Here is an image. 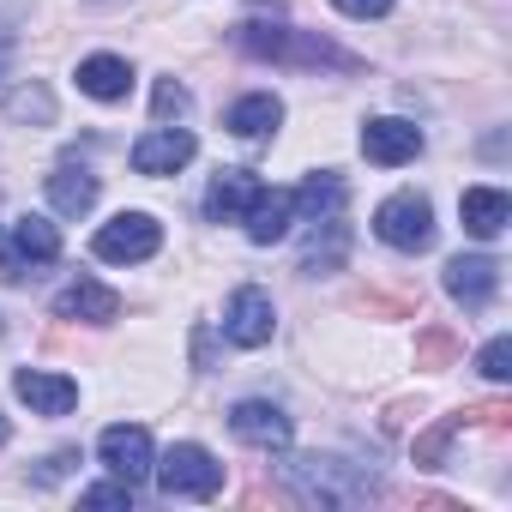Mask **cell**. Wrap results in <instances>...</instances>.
<instances>
[{
	"instance_id": "obj_1",
	"label": "cell",
	"mask_w": 512,
	"mask_h": 512,
	"mask_svg": "<svg viewBox=\"0 0 512 512\" xmlns=\"http://www.w3.org/2000/svg\"><path fill=\"white\" fill-rule=\"evenodd\" d=\"M284 476H290L302 506H368L380 494L368 464H350V458H332V452H302V458L284 464Z\"/></svg>"
},
{
	"instance_id": "obj_2",
	"label": "cell",
	"mask_w": 512,
	"mask_h": 512,
	"mask_svg": "<svg viewBox=\"0 0 512 512\" xmlns=\"http://www.w3.org/2000/svg\"><path fill=\"white\" fill-rule=\"evenodd\" d=\"M235 49L253 61H284V67H338V73L356 67V55L326 43L320 31H290V25H260V19L235 25Z\"/></svg>"
},
{
	"instance_id": "obj_3",
	"label": "cell",
	"mask_w": 512,
	"mask_h": 512,
	"mask_svg": "<svg viewBox=\"0 0 512 512\" xmlns=\"http://www.w3.org/2000/svg\"><path fill=\"white\" fill-rule=\"evenodd\" d=\"M151 476H157V488H163L169 500H211V494L223 488V464H217L199 440H175V446L151 464Z\"/></svg>"
},
{
	"instance_id": "obj_4",
	"label": "cell",
	"mask_w": 512,
	"mask_h": 512,
	"mask_svg": "<svg viewBox=\"0 0 512 512\" xmlns=\"http://www.w3.org/2000/svg\"><path fill=\"white\" fill-rule=\"evenodd\" d=\"M374 235H380L386 247H398V253H422V247H434V205L404 187V193H392V199L374 211Z\"/></svg>"
},
{
	"instance_id": "obj_5",
	"label": "cell",
	"mask_w": 512,
	"mask_h": 512,
	"mask_svg": "<svg viewBox=\"0 0 512 512\" xmlns=\"http://www.w3.org/2000/svg\"><path fill=\"white\" fill-rule=\"evenodd\" d=\"M157 247H163V223L145 217V211L109 217V223L97 229V241H91V253H97V260H109V266H139V260H151Z\"/></svg>"
},
{
	"instance_id": "obj_6",
	"label": "cell",
	"mask_w": 512,
	"mask_h": 512,
	"mask_svg": "<svg viewBox=\"0 0 512 512\" xmlns=\"http://www.w3.org/2000/svg\"><path fill=\"white\" fill-rule=\"evenodd\" d=\"M61 260V229L49 217H19L13 235L0 241V278H25V266H55Z\"/></svg>"
},
{
	"instance_id": "obj_7",
	"label": "cell",
	"mask_w": 512,
	"mask_h": 512,
	"mask_svg": "<svg viewBox=\"0 0 512 512\" xmlns=\"http://www.w3.org/2000/svg\"><path fill=\"white\" fill-rule=\"evenodd\" d=\"M272 332H278L272 296H266L260 284H241V290L229 296V308H223V338L241 344V350H260V344H272Z\"/></svg>"
},
{
	"instance_id": "obj_8",
	"label": "cell",
	"mask_w": 512,
	"mask_h": 512,
	"mask_svg": "<svg viewBox=\"0 0 512 512\" xmlns=\"http://www.w3.org/2000/svg\"><path fill=\"white\" fill-rule=\"evenodd\" d=\"M229 434L260 446V452H290V416L278 404H266V398H241L229 410Z\"/></svg>"
},
{
	"instance_id": "obj_9",
	"label": "cell",
	"mask_w": 512,
	"mask_h": 512,
	"mask_svg": "<svg viewBox=\"0 0 512 512\" xmlns=\"http://www.w3.org/2000/svg\"><path fill=\"white\" fill-rule=\"evenodd\" d=\"M362 157L380 163V169L416 163V157H422V127H416V121H398V115H380V121L362 127Z\"/></svg>"
},
{
	"instance_id": "obj_10",
	"label": "cell",
	"mask_w": 512,
	"mask_h": 512,
	"mask_svg": "<svg viewBox=\"0 0 512 512\" xmlns=\"http://www.w3.org/2000/svg\"><path fill=\"white\" fill-rule=\"evenodd\" d=\"M97 458L121 476V482H145L151 476V464H157V452H151V434L145 428H133V422H115V428H103V440H97Z\"/></svg>"
},
{
	"instance_id": "obj_11",
	"label": "cell",
	"mask_w": 512,
	"mask_h": 512,
	"mask_svg": "<svg viewBox=\"0 0 512 512\" xmlns=\"http://www.w3.org/2000/svg\"><path fill=\"white\" fill-rule=\"evenodd\" d=\"M500 290V260L494 253H458V260H446V296L464 302V308H488Z\"/></svg>"
},
{
	"instance_id": "obj_12",
	"label": "cell",
	"mask_w": 512,
	"mask_h": 512,
	"mask_svg": "<svg viewBox=\"0 0 512 512\" xmlns=\"http://www.w3.org/2000/svg\"><path fill=\"white\" fill-rule=\"evenodd\" d=\"M193 151H199V139L187 127H151L145 139H133V169L139 175H175L193 163Z\"/></svg>"
},
{
	"instance_id": "obj_13",
	"label": "cell",
	"mask_w": 512,
	"mask_h": 512,
	"mask_svg": "<svg viewBox=\"0 0 512 512\" xmlns=\"http://www.w3.org/2000/svg\"><path fill=\"white\" fill-rule=\"evenodd\" d=\"M241 223H247V241H260V247L284 241L290 223H296V199H290V187H260V193H253V205L241 211Z\"/></svg>"
},
{
	"instance_id": "obj_14",
	"label": "cell",
	"mask_w": 512,
	"mask_h": 512,
	"mask_svg": "<svg viewBox=\"0 0 512 512\" xmlns=\"http://www.w3.org/2000/svg\"><path fill=\"white\" fill-rule=\"evenodd\" d=\"M13 392H19L37 416H67V410L79 404V380L43 374V368H19V374H13Z\"/></svg>"
},
{
	"instance_id": "obj_15",
	"label": "cell",
	"mask_w": 512,
	"mask_h": 512,
	"mask_svg": "<svg viewBox=\"0 0 512 512\" xmlns=\"http://www.w3.org/2000/svg\"><path fill=\"white\" fill-rule=\"evenodd\" d=\"M266 181L253 175V169H217L211 193H205V217L211 223H241V211L253 205V193H260Z\"/></svg>"
},
{
	"instance_id": "obj_16",
	"label": "cell",
	"mask_w": 512,
	"mask_h": 512,
	"mask_svg": "<svg viewBox=\"0 0 512 512\" xmlns=\"http://www.w3.org/2000/svg\"><path fill=\"white\" fill-rule=\"evenodd\" d=\"M350 260V223L332 211V217H314V235H308V247H302V272L308 278H320V272H338Z\"/></svg>"
},
{
	"instance_id": "obj_17",
	"label": "cell",
	"mask_w": 512,
	"mask_h": 512,
	"mask_svg": "<svg viewBox=\"0 0 512 512\" xmlns=\"http://www.w3.org/2000/svg\"><path fill=\"white\" fill-rule=\"evenodd\" d=\"M55 314H61V320H91V326H109V320L121 314V296H115L109 284H97V278H79V284H67V290L55 296Z\"/></svg>"
},
{
	"instance_id": "obj_18",
	"label": "cell",
	"mask_w": 512,
	"mask_h": 512,
	"mask_svg": "<svg viewBox=\"0 0 512 512\" xmlns=\"http://www.w3.org/2000/svg\"><path fill=\"white\" fill-rule=\"evenodd\" d=\"M458 217H464V229H470L476 241H494V235L512 223V199H506L500 187H464Z\"/></svg>"
},
{
	"instance_id": "obj_19",
	"label": "cell",
	"mask_w": 512,
	"mask_h": 512,
	"mask_svg": "<svg viewBox=\"0 0 512 512\" xmlns=\"http://www.w3.org/2000/svg\"><path fill=\"white\" fill-rule=\"evenodd\" d=\"M79 91L97 97V103H127L133 67H127L121 55H85V61H79Z\"/></svg>"
},
{
	"instance_id": "obj_20",
	"label": "cell",
	"mask_w": 512,
	"mask_h": 512,
	"mask_svg": "<svg viewBox=\"0 0 512 512\" xmlns=\"http://www.w3.org/2000/svg\"><path fill=\"white\" fill-rule=\"evenodd\" d=\"M49 205H55L61 217H85V211L97 205V175H91L85 163H55V175H49Z\"/></svg>"
},
{
	"instance_id": "obj_21",
	"label": "cell",
	"mask_w": 512,
	"mask_h": 512,
	"mask_svg": "<svg viewBox=\"0 0 512 512\" xmlns=\"http://www.w3.org/2000/svg\"><path fill=\"white\" fill-rule=\"evenodd\" d=\"M278 121H284V103H278L272 91H253V97H241V103L229 109V133H235V139H272Z\"/></svg>"
},
{
	"instance_id": "obj_22",
	"label": "cell",
	"mask_w": 512,
	"mask_h": 512,
	"mask_svg": "<svg viewBox=\"0 0 512 512\" xmlns=\"http://www.w3.org/2000/svg\"><path fill=\"white\" fill-rule=\"evenodd\" d=\"M290 199H296V217H302V223H314V217H332V211L344 205V181H338L332 169H320V175H308Z\"/></svg>"
},
{
	"instance_id": "obj_23",
	"label": "cell",
	"mask_w": 512,
	"mask_h": 512,
	"mask_svg": "<svg viewBox=\"0 0 512 512\" xmlns=\"http://www.w3.org/2000/svg\"><path fill=\"white\" fill-rule=\"evenodd\" d=\"M0 115H7V121H31V127H49V121H55V91H49L43 79H25L19 91H7Z\"/></svg>"
},
{
	"instance_id": "obj_24",
	"label": "cell",
	"mask_w": 512,
	"mask_h": 512,
	"mask_svg": "<svg viewBox=\"0 0 512 512\" xmlns=\"http://www.w3.org/2000/svg\"><path fill=\"white\" fill-rule=\"evenodd\" d=\"M458 356H464V344H458V332H452V326H422V332H416V368L446 374Z\"/></svg>"
},
{
	"instance_id": "obj_25",
	"label": "cell",
	"mask_w": 512,
	"mask_h": 512,
	"mask_svg": "<svg viewBox=\"0 0 512 512\" xmlns=\"http://www.w3.org/2000/svg\"><path fill=\"white\" fill-rule=\"evenodd\" d=\"M464 428V410L458 416H440L434 428H422L416 434V446H410V458H416V470H440L446 464V446H452V434Z\"/></svg>"
},
{
	"instance_id": "obj_26",
	"label": "cell",
	"mask_w": 512,
	"mask_h": 512,
	"mask_svg": "<svg viewBox=\"0 0 512 512\" xmlns=\"http://www.w3.org/2000/svg\"><path fill=\"white\" fill-rule=\"evenodd\" d=\"M362 314H380V320H416V296H386V290H356L350 296Z\"/></svg>"
},
{
	"instance_id": "obj_27",
	"label": "cell",
	"mask_w": 512,
	"mask_h": 512,
	"mask_svg": "<svg viewBox=\"0 0 512 512\" xmlns=\"http://www.w3.org/2000/svg\"><path fill=\"white\" fill-rule=\"evenodd\" d=\"M488 428V434H512V398H482V404H464V428Z\"/></svg>"
},
{
	"instance_id": "obj_28",
	"label": "cell",
	"mask_w": 512,
	"mask_h": 512,
	"mask_svg": "<svg viewBox=\"0 0 512 512\" xmlns=\"http://www.w3.org/2000/svg\"><path fill=\"white\" fill-rule=\"evenodd\" d=\"M187 85H175V79H157V97H151V109H157V127H169V121H181L187 115Z\"/></svg>"
},
{
	"instance_id": "obj_29",
	"label": "cell",
	"mask_w": 512,
	"mask_h": 512,
	"mask_svg": "<svg viewBox=\"0 0 512 512\" xmlns=\"http://www.w3.org/2000/svg\"><path fill=\"white\" fill-rule=\"evenodd\" d=\"M476 368H482L494 386H506V380H512V338H488L482 356H476Z\"/></svg>"
},
{
	"instance_id": "obj_30",
	"label": "cell",
	"mask_w": 512,
	"mask_h": 512,
	"mask_svg": "<svg viewBox=\"0 0 512 512\" xmlns=\"http://www.w3.org/2000/svg\"><path fill=\"white\" fill-rule=\"evenodd\" d=\"M79 500H85V506H133V482H121V476H115V482H97V488H85Z\"/></svg>"
},
{
	"instance_id": "obj_31",
	"label": "cell",
	"mask_w": 512,
	"mask_h": 512,
	"mask_svg": "<svg viewBox=\"0 0 512 512\" xmlns=\"http://www.w3.org/2000/svg\"><path fill=\"white\" fill-rule=\"evenodd\" d=\"M332 7H338L344 19H386L392 0H332Z\"/></svg>"
},
{
	"instance_id": "obj_32",
	"label": "cell",
	"mask_w": 512,
	"mask_h": 512,
	"mask_svg": "<svg viewBox=\"0 0 512 512\" xmlns=\"http://www.w3.org/2000/svg\"><path fill=\"white\" fill-rule=\"evenodd\" d=\"M73 464H79V452H73V446H67V452H55V458H49V464H43V470H37V482H61V476H67V470H73Z\"/></svg>"
},
{
	"instance_id": "obj_33",
	"label": "cell",
	"mask_w": 512,
	"mask_h": 512,
	"mask_svg": "<svg viewBox=\"0 0 512 512\" xmlns=\"http://www.w3.org/2000/svg\"><path fill=\"white\" fill-rule=\"evenodd\" d=\"M7 434H13V428H7V416H0V446H7Z\"/></svg>"
},
{
	"instance_id": "obj_34",
	"label": "cell",
	"mask_w": 512,
	"mask_h": 512,
	"mask_svg": "<svg viewBox=\"0 0 512 512\" xmlns=\"http://www.w3.org/2000/svg\"><path fill=\"white\" fill-rule=\"evenodd\" d=\"M0 61H7V43H0Z\"/></svg>"
},
{
	"instance_id": "obj_35",
	"label": "cell",
	"mask_w": 512,
	"mask_h": 512,
	"mask_svg": "<svg viewBox=\"0 0 512 512\" xmlns=\"http://www.w3.org/2000/svg\"><path fill=\"white\" fill-rule=\"evenodd\" d=\"M0 332H7V320H0Z\"/></svg>"
},
{
	"instance_id": "obj_36",
	"label": "cell",
	"mask_w": 512,
	"mask_h": 512,
	"mask_svg": "<svg viewBox=\"0 0 512 512\" xmlns=\"http://www.w3.org/2000/svg\"><path fill=\"white\" fill-rule=\"evenodd\" d=\"M97 7H103V0H97Z\"/></svg>"
}]
</instances>
